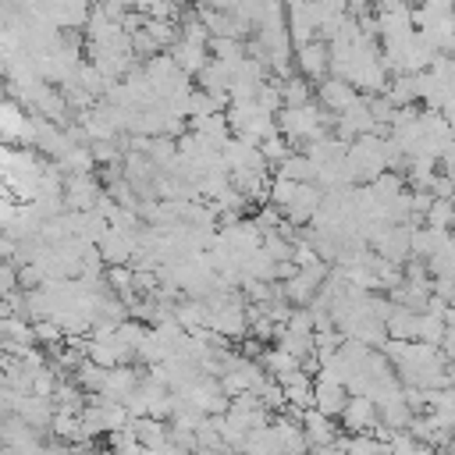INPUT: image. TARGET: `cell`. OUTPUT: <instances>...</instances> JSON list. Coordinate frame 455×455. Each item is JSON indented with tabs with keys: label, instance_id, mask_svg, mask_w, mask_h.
Wrapping results in <instances>:
<instances>
[{
	"label": "cell",
	"instance_id": "6da1fadb",
	"mask_svg": "<svg viewBox=\"0 0 455 455\" xmlns=\"http://www.w3.org/2000/svg\"><path fill=\"white\" fill-rule=\"evenodd\" d=\"M295 75H302L306 82H323V78H331V43L316 39V43L295 50Z\"/></svg>",
	"mask_w": 455,
	"mask_h": 455
},
{
	"label": "cell",
	"instance_id": "7a4b0ae2",
	"mask_svg": "<svg viewBox=\"0 0 455 455\" xmlns=\"http://www.w3.org/2000/svg\"><path fill=\"white\" fill-rule=\"evenodd\" d=\"M380 423V409L370 395H352L345 412H341V427L345 434H373V427Z\"/></svg>",
	"mask_w": 455,
	"mask_h": 455
},
{
	"label": "cell",
	"instance_id": "3957f363",
	"mask_svg": "<svg viewBox=\"0 0 455 455\" xmlns=\"http://www.w3.org/2000/svg\"><path fill=\"white\" fill-rule=\"evenodd\" d=\"M316 103L323 110H331V114H345L348 107L359 103V89L348 85V82H341V78H323L316 85Z\"/></svg>",
	"mask_w": 455,
	"mask_h": 455
},
{
	"label": "cell",
	"instance_id": "277c9868",
	"mask_svg": "<svg viewBox=\"0 0 455 455\" xmlns=\"http://www.w3.org/2000/svg\"><path fill=\"white\" fill-rule=\"evenodd\" d=\"M348 398H352V395H348V387H345V384L331 380L327 373H316V409H320L323 416L341 419V412H345Z\"/></svg>",
	"mask_w": 455,
	"mask_h": 455
},
{
	"label": "cell",
	"instance_id": "5b68a950",
	"mask_svg": "<svg viewBox=\"0 0 455 455\" xmlns=\"http://www.w3.org/2000/svg\"><path fill=\"white\" fill-rule=\"evenodd\" d=\"M302 430H306V437H309V448H331V444H338V427H334V419L331 416H323L320 409H309L306 416H302Z\"/></svg>",
	"mask_w": 455,
	"mask_h": 455
},
{
	"label": "cell",
	"instance_id": "8992f818",
	"mask_svg": "<svg viewBox=\"0 0 455 455\" xmlns=\"http://www.w3.org/2000/svg\"><path fill=\"white\" fill-rule=\"evenodd\" d=\"M206 50H210V46H196V43L178 39V43H174L167 53L174 57V64H178V68H181L188 78H199V75H203V68L213 60V57H206Z\"/></svg>",
	"mask_w": 455,
	"mask_h": 455
},
{
	"label": "cell",
	"instance_id": "52a82bcc",
	"mask_svg": "<svg viewBox=\"0 0 455 455\" xmlns=\"http://www.w3.org/2000/svg\"><path fill=\"white\" fill-rule=\"evenodd\" d=\"M89 359H92L96 366H103V370H117V366H128L132 352H128V348L117 341V334H114V338H92Z\"/></svg>",
	"mask_w": 455,
	"mask_h": 455
},
{
	"label": "cell",
	"instance_id": "ba28073f",
	"mask_svg": "<svg viewBox=\"0 0 455 455\" xmlns=\"http://www.w3.org/2000/svg\"><path fill=\"white\" fill-rule=\"evenodd\" d=\"M132 430L139 434V444L149 448V451H160V448L171 444V423H164V419L139 416V419H132Z\"/></svg>",
	"mask_w": 455,
	"mask_h": 455
},
{
	"label": "cell",
	"instance_id": "9c48e42d",
	"mask_svg": "<svg viewBox=\"0 0 455 455\" xmlns=\"http://www.w3.org/2000/svg\"><path fill=\"white\" fill-rule=\"evenodd\" d=\"M274 174H277V178H288V181H295V185H316L320 167H316L306 153H291V156H288Z\"/></svg>",
	"mask_w": 455,
	"mask_h": 455
},
{
	"label": "cell",
	"instance_id": "30bf717a",
	"mask_svg": "<svg viewBox=\"0 0 455 455\" xmlns=\"http://www.w3.org/2000/svg\"><path fill=\"white\" fill-rule=\"evenodd\" d=\"M419 334V313L405 309V306H395V313L387 316V338L395 341H416Z\"/></svg>",
	"mask_w": 455,
	"mask_h": 455
},
{
	"label": "cell",
	"instance_id": "8fae6325",
	"mask_svg": "<svg viewBox=\"0 0 455 455\" xmlns=\"http://www.w3.org/2000/svg\"><path fill=\"white\" fill-rule=\"evenodd\" d=\"M384 96H387V100H391L398 110H402V107L419 103V75H395Z\"/></svg>",
	"mask_w": 455,
	"mask_h": 455
},
{
	"label": "cell",
	"instance_id": "7c38bea8",
	"mask_svg": "<svg viewBox=\"0 0 455 455\" xmlns=\"http://www.w3.org/2000/svg\"><path fill=\"white\" fill-rule=\"evenodd\" d=\"M210 53L217 64H224L235 75L238 64L245 60V39H210Z\"/></svg>",
	"mask_w": 455,
	"mask_h": 455
},
{
	"label": "cell",
	"instance_id": "4fadbf2b",
	"mask_svg": "<svg viewBox=\"0 0 455 455\" xmlns=\"http://www.w3.org/2000/svg\"><path fill=\"white\" fill-rule=\"evenodd\" d=\"M85 395H103L107 391V384H110V370H103V366H96L92 359H85L82 363V370L71 377Z\"/></svg>",
	"mask_w": 455,
	"mask_h": 455
},
{
	"label": "cell",
	"instance_id": "5bb4252c",
	"mask_svg": "<svg viewBox=\"0 0 455 455\" xmlns=\"http://www.w3.org/2000/svg\"><path fill=\"white\" fill-rule=\"evenodd\" d=\"M281 96H284V107H309L313 103V85L302 75H291L288 82H281Z\"/></svg>",
	"mask_w": 455,
	"mask_h": 455
},
{
	"label": "cell",
	"instance_id": "9a60e30c",
	"mask_svg": "<svg viewBox=\"0 0 455 455\" xmlns=\"http://www.w3.org/2000/svg\"><path fill=\"white\" fill-rule=\"evenodd\" d=\"M259 153H263V160L270 164V171H277V167H281L295 149H291V142L277 132V135H270V139H263V142H259Z\"/></svg>",
	"mask_w": 455,
	"mask_h": 455
},
{
	"label": "cell",
	"instance_id": "2e32d148",
	"mask_svg": "<svg viewBox=\"0 0 455 455\" xmlns=\"http://www.w3.org/2000/svg\"><path fill=\"white\" fill-rule=\"evenodd\" d=\"M444 334H448V323H444V316H434V313H419V334H416V341L441 348Z\"/></svg>",
	"mask_w": 455,
	"mask_h": 455
},
{
	"label": "cell",
	"instance_id": "e0dca14e",
	"mask_svg": "<svg viewBox=\"0 0 455 455\" xmlns=\"http://www.w3.org/2000/svg\"><path fill=\"white\" fill-rule=\"evenodd\" d=\"M427 228H434V231H451V228H455V203L434 199V206H430V213H427Z\"/></svg>",
	"mask_w": 455,
	"mask_h": 455
},
{
	"label": "cell",
	"instance_id": "ac0fdd59",
	"mask_svg": "<svg viewBox=\"0 0 455 455\" xmlns=\"http://www.w3.org/2000/svg\"><path fill=\"white\" fill-rule=\"evenodd\" d=\"M295 196H299V185L288 181V178H277V174H274V185H270V206L288 210V206L295 203Z\"/></svg>",
	"mask_w": 455,
	"mask_h": 455
},
{
	"label": "cell",
	"instance_id": "d6986e66",
	"mask_svg": "<svg viewBox=\"0 0 455 455\" xmlns=\"http://www.w3.org/2000/svg\"><path fill=\"white\" fill-rule=\"evenodd\" d=\"M32 331H36V341L43 345V348H50V345H64V327L57 323V320H36L32 323Z\"/></svg>",
	"mask_w": 455,
	"mask_h": 455
},
{
	"label": "cell",
	"instance_id": "ffe728a7",
	"mask_svg": "<svg viewBox=\"0 0 455 455\" xmlns=\"http://www.w3.org/2000/svg\"><path fill=\"white\" fill-rule=\"evenodd\" d=\"M107 284L114 295H124L135 288V270L132 267H107Z\"/></svg>",
	"mask_w": 455,
	"mask_h": 455
},
{
	"label": "cell",
	"instance_id": "44dd1931",
	"mask_svg": "<svg viewBox=\"0 0 455 455\" xmlns=\"http://www.w3.org/2000/svg\"><path fill=\"white\" fill-rule=\"evenodd\" d=\"M441 355H444L448 363H455V327H448V334H444V341H441Z\"/></svg>",
	"mask_w": 455,
	"mask_h": 455
},
{
	"label": "cell",
	"instance_id": "7402d4cb",
	"mask_svg": "<svg viewBox=\"0 0 455 455\" xmlns=\"http://www.w3.org/2000/svg\"><path fill=\"white\" fill-rule=\"evenodd\" d=\"M309 455H345V451H341L338 444H331V448H313Z\"/></svg>",
	"mask_w": 455,
	"mask_h": 455
},
{
	"label": "cell",
	"instance_id": "603a6c76",
	"mask_svg": "<svg viewBox=\"0 0 455 455\" xmlns=\"http://www.w3.org/2000/svg\"><path fill=\"white\" fill-rule=\"evenodd\" d=\"M412 455H441V451H437L434 444H416V451H412Z\"/></svg>",
	"mask_w": 455,
	"mask_h": 455
},
{
	"label": "cell",
	"instance_id": "cb8c5ba5",
	"mask_svg": "<svg viewBox=\"0 0 455 455\" xmlns=\"http://www.w3.org/2000/svg\"><path fill=\"white\" fill-rule=\"evenodd\" d=\"M444 323H448V327H455V302L448 306V313H444Z\"/></svg>",
	"mask_w": 455,
	"mask_h": 455
},
{
	"label": "cell",
	"instance_id": "d4e9b609",
	"mask_svg": "<svg viewBox=\"0 0 455 455\" xmlns=\"http://www.w3.org/2000/svg\"><path fill=\"white\" fill-rule=\"evenodd\" d=\"M0 455H18V451H14V448H4V451H0Z\"/></svg>",
	"mask_w": 455,
	"mask_h": 455
}]
</instances>
